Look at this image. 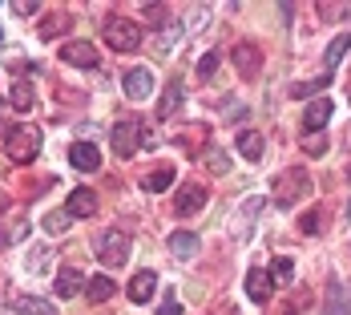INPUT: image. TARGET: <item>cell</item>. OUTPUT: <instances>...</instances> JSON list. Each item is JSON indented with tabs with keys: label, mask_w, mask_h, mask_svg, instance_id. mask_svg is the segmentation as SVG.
Listing matches in <instances>:
<instances>
[{
	"label": "cell",
	"mask_w": 351,
	"mask_h": 315,
	"mask_svg": "<svg viewBox=\"0 0 351 315\" xmlns=\"http://www.w3.org/2000/svg\"><path fill=\"white\" fill-rule=\"evenodd\" d=\"M323 315H351V287L343 279L327 283V295H323Z\"/></svg>",
	"instance_id": "obj_7"
},
{
	"label": "cell",
	"mask_w": 351,
	"mask_h": 315,
	"mask_svg": "<svg viewBox=\"0 0 351 315\" xmlns=\"http://www.w3.org/2000/svg\"><path fill=\"white\" fill-rule=\"evenodd\" d=\"M206 198H210V194H206V186H202V182H186V186L178 190L174 210L182 214V218H186V214H194V210H202V207H206Z\"/></svg>",
	"instance_id": "obj_10"
},
{
	"label": "cell",
	"mask_w": 351,
	"mask_h": 315,
	"mask_svg": "<svg viewBox=\"0 0 351 315\" xmlns=\"http://www.w3.org/2000/svg\"><path fill=\"white\" fill-rule=\"evenodd\" d=\"M81 287H85V275H81L77 267H61V271H57V279H53V291H57L61 299H73Z\"/></svg>",
	"instance_id": "obj_17"
},
{
	"label": "cell",
	"mask_w": 351,
	"mask_h": 315,
	"mask_svg": "<svg viewBox=\"0 0 351 315\" xmlns=\"http://www.w3.org/2000/svg\"><path fill=\"white\" fill-rule=\"evenodd\" d=\"M178 36H182V29H178L174 21H166V33H158V53H174Z\"/></svg>",
	"instance_id": "obj_31"
},
{
	"label": "cell",
	"mask_w": 351,
	"mask_h": 315,
	"mask_svg": "<svg viewBox=\"0 0 351 315\" xmlns=\"http://www.w3.org/2000/svg\"><path fill=\"white\" fill-rule=\"evenodd\" d=\"M311 186H315V182H311V174L295 166V170L279 174V182H275V202H279L282 210H291L295 202H303V198L311 194Z\"/></svg>",
	"instance_id": "obj_2"
},
{
	"label": "cell",
	"mask_w": 351,
	"mask_h": 315,
	"mask_svg": "<svg viewBox=\"0 0 351 315\" xmlns=\"http://www.w3.org/2000/svg\"><path fill=\"white\" fill-rule=\"evenodd\" d=\"M12 12H16V16H36L40 4H36V0H12Z\"/></svg>",
	"instance_id": "obj_35"
},
{
	"label": "cell",
	"mask_w": 351,
	"mask_h": 315,
	"mask_svg": "<svg viewBox=\"0 0 351 315\" xmlns=\"http://www.w3.org/2000/svg\"><path fill=\"white\" fill-rule=\"evenodd\" d=\"M218 65H222V53H218V49L202 53V61H198V77H202V81H210L214 73H218Z\"/></svg>",
	"instance_id": "obj_29"
},
{
	"label": "cell",
	"mask_w": 351,
	"mask_h": 315,
	"mask_svg": "<svg viewBox=\"0 0 351 315\" xmlns=\"http://www.w3.org/2000/svg\"><path fill=\"white\" fill-rule=\"evenodd\" d=\"M65 214H69V218H89V214H97V194H93L89 186H77L69 198H65Z\"/></svg>",
	"instance_id": "obj_13"
},
{
	"label": "cell",
	"mask_w": 351,
	"mask_h": 315,
	"mask_svg": "<svg viewBox=\"0 0 351 315\" xmlns=\"http://www.w3.org/2000/svg\"><path fill=\"white\" fill-rule=\"evenodd\" d=\"M61 61H65V65H77V69H97L101 53H97L89 40H69V45L61 49Z\"/></svg>",
	"instance_id": "obj_6"
},
{
	"label": "cell",
	"mask_w": 351,
	"mask_h": 315,
	"mask_svg": "<svg viewBox=\"0 0 351 315\" xmlns=\"http://www.w3.org/2000/svg\"><path fill=\"white\" fill-rule=\"evenodd\" d=\"M299 145H303V150H307L311 158H323V154H327V134H307V130H303Z\"/></svg>",
	"instance_id": "obj_27"
},
{
	"label": "cell",
	"mask_w": 351,
	"mask_h": 315,
	"mask_svg": "<svg viewBox=\"0 0 351 315\" xmlns=\"http://www.w3.org/2000/svg\"><path fill=\"white\" fill-rule=\"evenodd\" d=\"M271 279H275V283H291V279H295V263H291L287 255H279V259L271 263Z\"/></svg>",
	"instance_id": "obj_28"
},
{
	"label": "cell",
	"mask_w": 351,
	"mask_h": 315,
	"mask_svg": "<svg viewBox=\"0 0 351 315\" xmlns=\"http://www.w3.org/2000/svg\"><path fill=\"white\" fill-rule=\"evenodd\" d=\"M69 162L77 166V170L93 174V170H101V150H97L93 141H73L69 145Z\"/></svg>",
	"instance_id": "obj_11"
},
{
	"label": "cell",
	"mask_w": 351,
	"mask_h": 315,
	"mask_svg": "<svg viewBox=\"0 0 351 315\" xmlns=\"http://www.w3.org/2000/svg\"><path fill=\"white\" fill-rule=\"evenodd\" d=\"M182 105H186V85H182V81H170L166 93H162V102H158V117L170 121V117H178Z\"/></svg>",
	"instance_id": "obj_15"
},
{
	"label": "cell",
	"mask_w": 351,
	"mask_h": 315,
	"mask_svg": "<svg viewBox=\"0 0 351 315\" xmlns=\"http://www.w3.org/2000/svg\"><path fill=\"white\" fill-rule=\"evenodd\" d=\"M8 102H12V109H33V85L29 81H12V89H8Z\"/></svg>",
	"instance_id": "obj_25"
},
{
	"label": "cell",
	"mask_w": 351,
	"mask_h": 315,
	"mask_svg": "<svg viewBox=\"0 0 351 315\" xmlns=\"http://www.w3.org/2000/svg\"><path fill=\"white\" fill-rule=\"evenodd\" d=\"M12 243V235H8V231H4V226H0V250H4V246Z\"/></svg>",
	"instance_id": "obj_37"
},
{
	"label": "cell",
	"mask_w": 351,
	"mask_h": 315,
	"mask_svg": "<svg viewBox=\"0 0 351 315\" xmlns=\"http://www.w3.org/2000/svg\"><path fill=\"white\" fill-rule=\"evenodd\" d=\"M348 218H351V202H348Z\"/></svg>",
	"instance_id": "obj_39"
},
{
	"label": "cell",
	"mask_w": 351,
	"mask_h": 315,
	"mask_svg": "<svg viewBox=\"0 0 351 315\" xmlns=\"http://www.w3.org/2000/svg\"><path fill=\"white\" fill-rule=\"evenodd\" d=\"M113 291H117V283L109 279V275H93V279H85V295H89V303H106V299H113Z\"/></svg>",
	"instance_id": "obj_20"
},
{
	"label": "cell",
	"mask_w": 351,
	"mask_h": 315,
	"mask_svg": "<svg viewBox=\"0 0 351 315\" xmlns=\"http://www.w3.org/2000/svg\"><path fill=\"white\" fill-rule=\"evenodd\" d=\"M61 25L69 29V16H65V12H57V16H49V25H40V36H57V29H61Z\"/></svg>",
	"instance_id": "obj_34"
},
{
	"label": "cell",
	"mask_w": 351,
	"mask_h": 315,
	"mask_svg": "<svg viewBox=\"0 0 351 315\" xmlns=\"http://www.w3.org/2000/svg\"><path fill=\"white\" fill-rule=\"evenodd\" d=\"M101 36H106V45L113 53H134L141 45V25L138 21H125V16H109Z\"/></svg>",
	"instance_id": "obj_3"
},
{
	"label": "cell",
	"mask_w": 351,
	"mask_h": 315,
	"mask_svg": "<svg viewBox=\"0 0 351 315\" xmlns=\"http://www.w3.org/2000/svg\"><path fill=\"white\" fill-rule=\"evenodd\" d=\"M234 150L243 154L246 162H258V158L267 154V138H263L258 130H243V134H239V141H234Z\"/></svg>",
	"instance_id": "obj_16"
},
{
	"label": "cell",
	"mask_w": 351,
	"mask_h": 315,
	"mask_svg": "<svg viewBox=\"0 0 351 315\" xmlns=\"http://www.w3.org/2000/svg\"><path fill=\"white\" fill-rule=\"evenodd\" d=\"M8 207V194H4V190H0V210Z\"/></svg>",
	"instance_id": "obj_38"
},
{
	"label": "cell",
	"mask_w": 351,
	"mask_h": 315,
	"mask_svg": "<svg viewBox=\"0 0 351 315\" xmlns=\"http://www.w3.org/2000/svg\"><path fill=\"white\" fill-rule=\"evenodd\" d=\"M299 231H303V235H323V231H327V214H323V210H307V214L299 218Z\"/></svg>",
	"instance_id": "obj_26"
},
{
	"label": "cell",
	"mask_w": 351,
	"mask_h": 315,
	"mask_svg": "<svg viewBox=\"0 0 351 315\" xmlns=\"http://www.w3.org/2000/svg\"><path fill=\"white\" fill-rule=\"evenodd\" d=\"M348 12H351L348 4H319V16H323V21H343Z\"/></svg>",
	"instance_id": "obj_33"
},
{
	"label": "cell",
	"mask_w": 351,
	"mask_h": 315,
	"mask_svg": "<svg viewBox=\"0 0 351 315\" xmlns=\"http://www.w3.org/2000/svg\"><path fill=\"white\" fill-rule=\"evenodd\" d=\"M4 154L12 162H33L36 154H40V130L36 126H12L4 134Z\"/></svg>",
	"instance_id": "obj_1"
},
{
	"label": "cell",
	"mask_w": 351,
	"mask_h": 315,
	"mask_svg": "<svg viewBox=\"0 0 351 315\" xmlns=\"http://www.w3.org/2000/svg\"><path fill=\"white\" fill-rule=\"evenodd\" d=\"M158 315H182V303H178L174 295H170V299L162 303V312H158Z\"/></svg>",
	"instance_id": "obj_36"
},
{
	"label": "cell",
	"mask_w": 351,
	"mask_h": 315,
	"mask_svg": "<svg viewBox=\"0 0 351 315\" xmlns=\"http://www.w3.org/2000/svg\"><path fill=\"white\" fill-rule=\"evenodd\" d=\"M12 307H16V315H53V303L40 295H16Z\"/></svg>",
	"instance_id": "obj_23"
},
{
	"label": "cell",
	"mask_w": 351,
	"mask_h": 315,
	"mask_svg": "<svg viewBox=\"0 0 351 315\" xmlns=\"http://www.w3.org/2000/svg\"><path fill=\"white\" fill-rule=\"evenodd\" d=\"M230 61L239 65V73H243L246 81H250V77H258V69H263V53H258L254 45H234Z\"/></svg>",
	"instance_id": "obj_14"
},
{
	"label": "cell",
	"mask_w": 351,
	"mask_h": 315,
	"mask_svg": "<svg viewBox=\"0 0 351 315\" xmlns=\"http://www.w3.org/2000/svg\"><path fill=\"white\" fill-rule=\"evenodd\" d=\"M121 89H125V97H130V102H145V97H149V93H154V73L149 69H130L125 73V77H121Z\"/></svg>",
	"instance_id": "obj_8"
},
{
	"label": "cell",
	"mask_w": 351,
	"mask_h": 315,
	"mask_svg": "<svg viewBox=\"0 0 351 315\" xmlns=\"http://www.w3.org/2000/svg\"><path fill=\"white\" fill-rule=\"evenodd\" d=\"M170 186H174V166H158V170H149L141 178V190H149V194H162Z\"/></svg>",
	"instance_id": "obj_21"
},
{
	"label": "cell",
	"mask_w": 351,
	"mask_h": 315,
	"mask_svg": "<svg viewBox=\"0 0 351 315\" xmlns=\"http://www.w3.org/2000/svg\"><path fill=\"white\" fill-rule=\"evenodd\" d=\"M109 141H113V154H117V158H134V154L141 150V121L138 117L117 121L113 134H109Z\"/></svg>",
	"instance_id": "obj_4"
},
{
	"label": "cell",
	"mask_w": 351,
	"mask_h": 315,
	"mask_svg": "<svg viewBox=\"0 0 351 315\" xmlns=\"http://www.w3.org/2000/svg\"><path fill=\"white\" fill-rule=\"evenodd\" d=\"M170 255H174V259H194V255H198V235L174 231V235H170Z\"/></svg>",
	"instance_id": "obj_22"
},
{
	"label": "cell",
	"mask_w": 351,
	"mask_h": 315,
	"mask_svg": "<svg viewBox=\"0 0 351 315\" xmlns=\"http://www.w3.org/2000/svg\"><path fill=\"white\" fill-rule=\"evenodd\" d=\"M327 85H331V77H327V73H323V77H311V81H295V85H291V97H295V102L323 97V93H327Z\"/></svg>",
	"instance_id": "obj_19"
},
{
	"label": "cell",
	"mask_w": 351,
	"mask_h": 315,
	"mask_svg": "<svg viewBox=\"0 0 351 315\" xmlns=\"http://www.w3.org/2000/svg\"><path fill=\"white\" fill-rule=\"evenodd\" d=\"M97 259L106 267H125L130 263V235L125 231H106L101 243H97Z\"/></svg>",
	"instance_id": "obj_5"
},
{
	"label": "cell",
	"mask_w": 351,
	"mask_h": 315,
	"mask_svg": "<svg viewBox=\"0 0 351 315\" xmlns=\"http://www.w3.org/2000/svg\"><path fill=\"white\" fill-rule=\"evenodd\" d=\"M348 49H351V33H339L331 45H327V77H331V69L348 57Z\"/></svg>",
	"instance_id": "obj_24"
},
{
	"label": "cell",
	"mask_w": 351,
	"mask_h": 315,
	"mask_svg": "<svg viewBox=\"0 0 351 315\" xmlns=\"http://www.w3.org/2000/svg\"><path fill=\"white\" fill-rule=\"evenodd\" d=\"M206 166H210V174H230V158L218 150H206Z\"/></svg>",
	"instance_id": "obj_32"
},
{
	"label": "cell",
	"mask_w": 351,
	"mask_h": 315,
	"mask_svg": "<svg viewBox=\"0 0 351 315\" xmlns=\"http://www.w3.org/2000/svg\"><path fill=\"white\" fill-rule=\"evenodd\" d=\"M246 295H250L254 303H267V299L275 295V279H271V271L250 267V271H246Z\"/></svg>",
	"instance_id": "obj_12"
},
{
	"label": "cell",
	"mask_w": 351,
	"mask_h": 315,
	"mask_svg": "<svg viewBox=\"0 0 351 315\" xmlns=\"http://www.w3.org/2000/svg\"><path fill=\"white\" fill-rule=\"evenodd\" d=\"M331 113H335V102L323 93V97H315V102L307 105V113H303V130L307 134H323V126L331 121Z\"/></svg>",
	"instance_id": "obj_9"
},
{
	"label": "cell",
	"mask_w": 351,
	"mask_h": 315,
	"mask_svg": "<svg viewBox=\"0 0 351 315\" xmlns=\"http://www.w3.org/2000/svg\"><path fill=\"white\" fill-rule=\"evenodd\" d=\"M69 214H65V210H53V214H45V231H49V235H65V231H69Z\"/></svg>",
	"instance_id": "obj_30"
},
{
	"label": "cell",
	"mask_w": 351,
	"mask_h": 315,
	"mask_svg": "<svg viewBox=\"0 0 351 315\" xmlns=\"http://www.w3.org/2000/svg\"><path fill=\"white\" fill-rule=\"evenodd\" d=\"M154 287H158V275H154V271H138V275L130 279V299H134V303H149V299H154Z\"/></svg>",
	"instance_id": "obj_18"
}]
</instances>
